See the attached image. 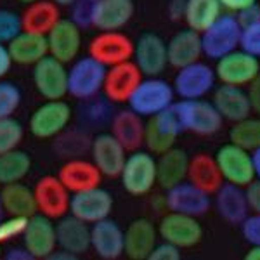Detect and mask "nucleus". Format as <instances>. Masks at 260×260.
Masks as SVG:
<instances>
[{"label":"nucleus","instance_id":"f257e3e1","mask_svg":"<svg viewBox=\"0 0 260 260\" xmlns=\"http://www.w3.org/2000/svg\"><path fill=\"white\" fill-rule=\"evenodd\" d=\"M121 187L130 196H144L156 186V156L148 149H136L127 153L118 175Z\"/></svg>","mask_w":260,"mask_h":260},{"label":"nucleus","instance_id":"f03ea898","mask_svg":"<svg viewBox=\"0 0 260 260\" xmlns=\"http://www.w3.org/2000/svg\"><path fill=\"white\" fill-rule=\"evenodd\" d=\"M175 98L177 95L170 82L163 80L161 77H142L127 104L142 118H151L170 108L175 103Z\"/></svg>","mask_w":260,"mask_h":260},{"label":"nucleus","instance_id":"7ed1b4c3","mask_svg":"<svg viewBox=\"0 0 260 260\" xmlns=\"http://www.w3.org/2000/svg\"><path fill=\"white\" fill-rule=\"evenodd\" d=\"M73 120V108L64 99H47L35 108L28 120V132L35 139L52 141Z\"/></svg>","mask_w":260,"mask_h":260},{"label":"nucleus","instance_id":"20e7f679","mask_svg":"<svg viewBox=\"0 0 260 260\" xmlns=\"http://www.w3.org/2000/svg\"><path fill=\"white\" fill-rule=\"evenodd\" d=\"M106 66L94 57L78 56L68 66V95L77 101L95 98L103 92Z\"/></svg>","mask_w":260,"mask_h":260},{"label":"nucleus","instance_id":"39448f33","mask_svg":"<svg viewBox=\"0 0 260 260\" xmlns=\"http://www.w3.org/2000/svg\"><path fill=\"white\" fill-rule=\"evenodd\" d=\"M184 132L196 136H213L222 128L224 118L212 101L207 99H180L174 103Z\"/></svg>","mask_w":260,"mask_h":260},{"label":"nucleus","instance_id":"423d86ee","mask_svg":"<svg viewBox=\"0 0 260 260\" xmlns=\"http://www.w3.org/2000/svg\"><path fill=\"white\" fill-rule=\"evenodd\" d=\"M203 56L208 59H220L222 56L240 47L241 24L234 14H220L207 30L200 33Z\"/></svg>","mask_w":260,"mask_h":260},{"label":"nucleus","instance_id":"0eeeda50","mask_svg":"<svg viewBox=\"0 0 260 260\" xmlns=\"http://www.w3.org/2000/svg\"><path fill=\"white\" fill-rule=\"evenodd\" d=\"M184 132L182 123L177 115V110L172 104L165 111L151 116L144 127V146L154 156L174 148L179 136Z\"/></svg>","mask_w":260,"mask_h":260},{"label":"nucleus","instance_id":"6e6552de","mask_svg":"<svg viewBox=\"0 0 260 260\" xmlns=\"http://www.w3.org/2000/svg\"><path fill=\"white\" fill-rule=\"evenodd\" d=\"M31 82L42 99H64L68 95V66L52 56L31 66Z\"/></svg>","mask_w":260,"mask_h":260},{"label":"nucleus","instance_id":"1a4fd4ad","mask_svg":"<svg viewBox=\"0 0 260 260\" xmlns=\"http://www.w3.org/2000/svg\"><path fill=\"white\" fill-rule=\"evenodd\" d=\"M215 70L208 62L196 61L177 70L172 87L179 99H203L215 89Z\"/></svg>","mask_w":260,"mask_h":260},{"label":"nucleus","instance_id":"9d476101","mask_svg":"<svg viewBox=\"0 0 260 260\" xmlns=\"http://www.w3.org/2000/svg\"><path fill=\"white\" fill-rule=\"evenodd\" d=\"M87 54L110 68L118 62L130 61L134 56V40L121 30L99 31L90 39Z\"/></svg>","mask_w":260,"mask_h":260},{"label":"nucleus","instance_id":"9b49d317","mask_svg":"<svg viewBox=\"0 0 260 260\" xmlns=\"http://www.w3.org/2000/svg\"><path fill=\"white\" fill-rule=\"evenodd\" d=\"M31 189L35 196L37 213H42L52 220H57L70 213L71 192L66 189L57 175H42Z\"/></svg>","mask_w":260,"mask_h":260},{"label":"nucleus","instance_id":"f8f14e48","mask_svg":"<svg viewBox=\"0 0 260 260\" xmlns=\"http://www.w3.org/2000/svg\"><path fill=\"white\" fill-rule=\"evenodd\" d=\"M213 70L220 83L246 87L255 77L260 75V59L238 47L236 50L217 59Z\"/></svg>","mask_w":260,"mask_h":260},{"label":"nucleus","instance_id":"ddd939ff","mask_svg":"<svg viewBox=\"0 0 260 260\" xmlns=\"http://www.w3.org/2000/svg\"><path fill=\"white\" fill-rule=\"evenodd\" d=\"M158 236L163 241L179 246L180 250L192 248L203 240V228L198 222V217L169 212L161 217L160 224H158Z\"/></svg>","mask_w":260,"mask_h":260},{"label":"nucleus","instance_id":"4468645a","mask_svg":"<svg viewBox=\"0 0 260 260\" xmlns=\"http://www.w3.org/2000/svg\"><path fill=\"white\" fill-rule=\"evenodd\" d=\"M213 156H215L224 182L246 187L255 179L250 151L243 149L233 142H228V144L220 146Z\"/></svg>","mask_w":260,"mask_h":260},{"label":"nucleus","instance_id":"2eb2a0df","mask_svg":"<svg viewBox=\"0 0 260 260\" xmlns=\"http://www.w3.org/2000/svg\"><path fill=\"white\" fill-rule=\"evenodd\" d=\"M113 207H115L113 194L103 186L73 192L70 198V213L89 225L110 217Z\"/></svg>","mask_w":260,"mask_h":260},{"label":"nucleus","instance_id":"dca6fc26","mask_svg":"<svg viewBox=\"0 0 260 260\" xmlns=\"http://www.w3.org/2000/svg\"><path fill=\"white\" fill-rule=\"evenodd\" d=\"M142 71L132 59L106 68L103 83V95L113 104L128 103L132 92L142 80Z\"/></svg>","mask_w":260,"mask_h":260},{"label":"nucleus","instance_id":"f3484780","mask_svg":"<svg viewBox=\"0 0 260 260\" xmlns=\"http://www.w3.org/2000/svg\"><path fill=\"white\" fill-rule=\"evenodd\" d=\"M23 246L30 251L33 260H45L57 250V234H56V220L33 213L28 219L26 229L23 236Z\"/></svg>","mask_w":260,"mask_h":260},{"label":"nucleus","instance_id":"a211bd4d","mask_svg":"<svg viewBox=\"0 0 260 260\" xmlns=\"http://www.w3.org/2000/svg\"><path fill=\"white\" fill-rule=\"evenodd\" d=\"M132 61L144 77H160L169 66L167 42L158 33L146 31L134 42Z\"/></svg>","mask_w":260,"mask_h":260},{"label":"nucleus","instance_id":"6ab92c4d","mask_svg":"<svg viewBox=\"0 0 260 260\" xmlns=\"http://www.w3.org/2000/svg\"><path fill=\"white\" fill-rule=\"evenodd\" d=\"M47 49L49 56L56 57L66 64H70L73 59H77L83 47L82 28L75 24L70 18H61L52 26L47 35Z\"/></svg>","mask_w":260,"mask_h":260},{"label":"nucleus","instance_id":"aec40b11","mask_svg":"<svg viewBox=\"0 0 260 260\" xmlns=\"http://www.w3.org/2000/svg\"><path fill=\"white\" fill-rule=\"evenodd\" d=\"M89 156L103 177L116 179L127 158V149L113 137L111 132H99L90 141Z\"/></svg>","mask_w":260,"mask_h":260},{"label":"nucleus","instance_id":"412c9836","mask_svg":"<svg viewBox=\"0 0 260 260\" xmlns=\"http://www.w3.org/2000/svg\"><path fill=\"white\" fill-rule=\"evenodd\" d=\"M90 250L103 260H118L125 253V229L111 217L90 224Z\"/></svg>","mask_w":260,"mask_h":260},{"label":"nucleus","instance_id":"4be33fe9","mask_svg":"<svg viewBox=\"0 0 260 260\" xmlns=\"http://www.w3.org/2000/svg\"><path fill=\"white\" fill-rule=\"evenodd\" d=\"M165 205L170 212L186 213V215L201 217L212 207L210 194L201 191L189 180H182L177 186L167 189Z\"/></svg>","mask_w":260,"mask_h":260},{"label":"nucleus","instance_id":"5701e85b","mask_svg":"<svg viewBox=\"0 0 260 260\" xmlns=\"http://www.w3.org/2000/svg\"><path fill=\"white\" fill-rule=\"evenodd\" d=\"M57 177L64 187L71 194L83 189H90V187L101 186L103 182V174L98 167L94 165V161L87 160L83 156L78 158H68L57 170Z\"/></svg>","mask_w":260,"mask_h":260},{"label":"nucleus","instance_id":"b1692460","mask_svg":"<svg viewBox=\"0 0 260 260\" xmlns=\"http://www.w3.org/2000/svg\"><path fill=\"white\" fill-rule=\"evenodd\" d=\"M160 240L158 228L149 219L132 220L125 229V253L130 260H148L154 245Z\"/></svg>","mask_w":260,"mask_h":260},{"label":"nucleus","instance_id":"393cba45","mask_svg":"<svg viewBox=\"0 0 260 260\" xmlns=\"http://www.w3.org/2000/svg\"><path fill=\"white\" fill-rule=\"evenodd\" d=\"M136 12L134 0H95L92 28L98 31L123 30Z\"/></svg>","mask_w":260,"mask_h":260},{"label":"nucleus","instance_id":"a878e982","mask_svg":"<svg viewBox=\"0 0 260 260\" xmlns=\"http://www.w3.org/2000/svg\"><path fill=\"white\" fill-rule=\"evenodd\" d=\"M56 234L57 248L75 257L90 250V225L71 213H66L56 220Z\"/></svg>","mask_w":260,"mask_h":260},{"label":"nucleus","instance_id":"bb28decb","mask_svg":"<svg viewBox=\"0 0 260 260\" xmlns=\"http://www.w3.org/2000/svg\"><path fill=\"white\" fill-rule=\"evenodd\" d=\"M144 118L130 108L116 111L110 121V132L127 149V153L141 149L144 146Z\"/></svg>","mask_w":260,"mask_h":260},{"label":"nucleus","instance_id":"cd10ccee","mask_svg":"<svg viewBox=\"0 0 260 260\" xmlns=\"http://www.w3.org/2000/svg\"><path fill=\"white\" fill-rule=\"evenodd\" d=\"M215 208L220 219H224L228 224L240 225L246 215L250 213L248 201H246L245 187L236 184L224 182L217 189L215 194Z\"/></svg>","mask_w":260,"mask_h":260},{"label":"nucleus","instance_id":"c85d7f7f","mask_svg":"<svg viewBox=\"0 0 260 260\" xmlns=\"http://www.w3.org/2000/svg\"><path fill=\"white\" fill-rule=\"evenodd\" d=\"M213 106L220 113V116L228 121H240L251 115L250 101L243 87L220 83V87L213 89L212 98Z\"/></svg>","mask_w":260,"mask_h":260},{"label":"nucleus","instance_id":"c756f323","mask_svg":"<svg viewBox=\"0 0 260 260\" xmlns=\"http://www.w3.org/2000/svg\"><path fill=\"white\" fill-rule=\"evenodd\" d=\"M167 56H169V66L175 70L200 61V57L203 56L200 33L186 28L172 35L167 42Z\"/></svg>","mask_w":260,"mask_h":260},{"label":"nucleus","instance_id":"7c9ffc66","mask_svg":"<svg viewBox=\"0 0 260 260\" xmlns=\"http://www.w3.org/2000/svg\"><path fill=\"white\" fill-rule=\"evenodd\" d=\"M19 16L23 31L47 35L54 24L61 19V7L52 0H33L26 4Z\"/></svg>","mask_w":260,"mask_h":260},{"label":"nucleus","instance_id":"2f4dec72","mask_svg":"<svg viewBox=\"0 0 260 260\" xmlns=\"http://www.w3.org/2000/svg\"><path fill=\"white\" fill-rule=\"evenodd\" d=\"M189 156L184 149L170 148L156 158V186L161 189H170L187 177Z\"/></svg>","mask_w":260,"mask_h":260},{"label":"nucleus","instance_id":"473e14b6","mask_svg":"<svg viewBox=\"0 0 260 260\" xmlns=\"http://www.w3.org/2000/svg\"><path fill=\"white\" fill-rule=\"evenodd\" d=\"M186 180H189L191 184H194L201 191L208 192L210 196L215 194L217 189L224 184L215 156L208 153H198L189 158Z\"/></svg>","mask_w":260,"mask_h":260},{"label":"nucleus","instance_id":"72a5a7b5","mask_svg":"<svg viewBox=\"0 0 260 260\" xmlns=\"http://www.w3.org/2000/svg\"><path fill=\"white\" fill-rule=\"evenodd\" d=\"M6 45L9 49L12 62L19 66H33L49 54L47 39H45V35H39V33L21 30Z\"/></svg>","mask_w":260,"mask_h":260},{"label":"nucleus","instance_id":"f704fd0d","mask_svg":"<svg viewBox=\"0 0 260 260\" xmlns=\"http://www.w3.org/2000/svg\"><path fill=\"white\" fill-rule=\"evenodd\" d=\"M0 201H2L6 215L31 217L33 213H37L33 189L28 187L23 180L0 187Z\"/></svg>","mask_w":260,"mask_h":260},{"label":"nucleus","instance_id":"c9c22d12","mask_svg":"<svg viewBox=\"0 0 260 260\" xmlns=\"http://www.w3.org/2000/svg\"><path fill=\"white\" fill-rule=\"evenodd\" d=\"M52 149L62 160L85 156L90 149L92 136L83 127H68L52 139Z\"/></svg>","mask_w":260,"mask_h":260},{"label":"nucleus","instance_id":"e433bc0d","mask_svg":"<svg viewBox=\"0 0 260 260\" xmlns=\"http://www.w3.org/2000/svg\"><path fill=\"white\" fill-rule=\"evenodd\" d=\"M219 0H186L184 2V21L187 28L201 33L222 14Z\"/></svg>","mask_w":260,"mask_h":260},{"label":"nucleus","instance_id":"4c0bfd02","mask_svg":"<svg viewBox=\"0 0 260 260\" xmlns=\"http://www.w3.org/2000/svg\"><path fill=\"white\" fill-rule=\"evenodd\" d=\"M31 156L26 151L16 148L0 154V186L21 182L31 172Z\"/></svg>","mask_w":260,"mask_h":260},{"label":"nucleus","instance_id":"58836bf2","mask_svg":"<svg viewBox=\"0 0 260 260\" xmlns=\"http://www.w3.org/2000/svg\"><path fill=\"white\" fill-rule=\"evenodd\" d=\"M80 108H78V120L82 121L83 128H94L101 127L104 123H110L113 116V103H110L106 98H90L85 101H80Z\"/></svg>","mask_w":260,"mask_h":260},{"label":"nucleus","instance_id":"ea45409f","mask_svg":"<svg viewBox=\"0 0 260 260\" xmlns=\"http://www.w3.org/2000/svg\"><path fill=\"white\" fill-rule=\"evenodd\" d=\"M229 142L250 153L260 148V116L250 115L240 121H234L229 130Z\"/></svg>","mask_w":260,"mask_h":260},{"label":"nucleus","instance_id":"a19ab883","mask_svg":"<svg viewBox=\"0 0 260 260\" xmlns=\"http://www.w3.org/2000/svg\"><path fill=\"white\" fill-rule=\"evenodd\" d=\"M24 139V127L14 116L0 118V154L16 149Z\"/></svg>","mask_w":260,"mask_h":260},{"label":"nucleus","instance_id":"79ce46f5","mask_svg":"<svg viewBox=\"0 0 260 260\" xmlns=\"http://www.w3.org/2000/svg\"><path fill=\"white\" fill-rule=\"evenodd\" d=\"M23 94L21 89L14 82L0 80V118L14 116V113L19 110Z\"/></svg>","mask_w":260,"mask_h":260},{"label":"nucleus","instance_id":"37998d69","mask_svg":"<svg viewBox=\"0 0 260 260\" xmlns=\"http://www.w3.org/2000/svg\"><path fill=\"white\" fill-rule=\"evenodd\" d=\"M28 219L30 217H19V215H6L0 220V245L11 243L14 240H21L24 229H26Z\"/></svg>","mask_w":260,"mask_h":260},{"label":"nucleus","instance_id":"c03bdc74","mask_svg":"<svg viewBox=\"0 0 260 260\" xmlns=\"http://www.w3.org/2000/svg\"><path fill=\"white\" fill-rule=\"evenodd\" d=\"M94 7H95V0H75L70 6V19L75 24H78L82 30L92 28Z\"/></svg>","mask_w":260,"mask_h":260},{"label":"nucleus","instance_id":"a18cd8bd","mask_svg":"<svg viewBox=\"0 0 260 260\" xmlns=\"http://www.w3.org/2000/svg\"><path fill=\"white\" fill-rule=\"evenodd\" d=\"M21 28V16L9 9H0V44H9Z\"/></svg>","mask_w":260,"mask_h":260},{"label":"nucleus","instance_id":"49530a36","mask_svg":"<svg viewBox=\"0 0 260 260\" xmlns=\"http://www.w3.org/2000/svg\"><path fill=\"white\" fill-rule=\"evenodd\" d=\"M240 49L260 59V19L241 28Z\"/></svg>","mask_w":260,"mask_h":260},{"label":"nucleus","instance_id":"de8ad7c7","mask_svg":"<svg viewBox=\"0 0 260 260\" xmlns=\"http://www.w3.org/2000/svg\"><path fill=\"white\" fill-rule=\"evenodd\" d=\"M241 236L248 245L260 246V213H248L240 224Z\"/></svg>","mask_w":260,"mask_h":260},{"label":"nucleus","instance_id":"09e8293b","mask_svg":"<svg viewBox=\"0 0 260 260\" xmlns=\"http://www.w3.org/2000/svg\"><path fill=\"white\" fill-rule=\"evenodd\" d=\"M148 260H180V248L169 241H158Z\"/></svg>","mask_w":260,"mask_h":260},{"label":"nucleus","instance_id":"8fccbe9b","mask_svg":"<svg viewBox=\"0 0 260 260\" xmlns=\"http://www.w3.org/2000/svg\"><path fill=\"white\" fill-rule=\"evenodd\" d=\"M246 201H248V208L251 213H260V180L253 179L248 186L245 187Z\"/></svg>","mask_w":260,"mask_h":260},{"label":"nucleus","instance_id":"3c124183","mask_svg":"<svg viewBox=\"0 0 260 260\" xmlns=\"http://www.w3.org/2000/svg\"><path fill=\"white\" fill-rule=\"evenodd\" d=\"M246 95H248V101H250L251 113L260 116V75L255 77L253 80L246 85Z\"/></svg>","mask_w":260,"mask_h":260},{"label":"nucleus","instance_id":"603ef678","mask_svg":"<svg viewBox=\"0 0 260 260\" xmlns=\"http://www.w3.org/2000/svg\"><path fill=\"white\" fill-rule=\"evenodd\" d=\"M234 16H236L238 23L241 24V28L243 26H248V24H251V23H255V21L260 19V6H258V2L253 4V6H250V7H246V9L240 11V12H236Z\"/></svg>","mask_w":260,"mask_h":260},{"label":"nucleus","instance_id":"864d4df0","mask_svg":"<svg viewBox=\"0 0 260 260\" xmlns=\"http://www.w3.org/2000/svg\"><path fill=\"white\" fill-rule=\"evenodd\" d=\"M222 9L229 11L231 14H236V12H240L243 9H246V7L253 6V4H257L258 0H219Z\"/></svg>","mask_w":260,"mask_h":260},{"label":"nucleus","instance_id":"5fc2aeb1","mask_svg":"<svg viewBox=\"0 0 260 260\" xmlns=\"http://www.w3.org/2000/svg\"><path fill=\"white\" fill-rule=\"evenodd\" d=\"M12 59H11V54H9V49H7L6 44H0V80L7 77V73L11 71L12 68Z\"/></svg>","mask_w":260,"mask_h":260},{"label":"nucleus","instance_id":"6e6d98bb","mask_svg":"<svg viewBox=\"0 0 260 260\" xmlns=\"http://www.w3.org/2000/svg\"><path fill=\"white\" fill-rule=\"evenodd\" d=\"M2 257L6 260H33L30 251L24 248V246H12V248L7 250Z\"/></svg>","mask_w":260,"mask_h":260},{"label":"nucleus","instance_id":"4d7b16f0","mask_svg":"<svg viewBox=\"0 0 260 260\" xmlns=\"http://www.w3.org/2000/svg\"><path fill=\"white\" fill-rule=\"evenodd\" d=\"M184 2H186V0H172V2L169 4L170 19L177 21L180 18H184Z\"/></svg>","mask_w":260,"mask_h":260},{"label":"nucleus","instance_id":"13d9d810","mask_svg":"<svg viewBox=\"0 0 260 260\" xmlns=\"http://www.w3.org/2000/svg\"><path fill=\"white\" fill-rule=\"evenodd\" d=\"M251 163H253L255 179H258V180H260V148L251 151Z\"/></svg>","mask_w":260,"mask_h":260},{"label":"nucleus","instance_id":"bf43d9fd","mask_svg":"<svg viewBox=\"0 0 260 260\" xmlns=\"http://www.w3.org/2000/svg\"><path fill=\"white\" fill-rule=\"evenodd\" d=\"M246 260H260V246L257 245H250V250L245 255Z\"/></svg>","mask_w":260,"mask_h":260},{"label":"nucleus","instance_id":"052dcab7","mask_svg":"<svg viewBox=\"0 0 260 260\" xmlns=\"http://www.w3.org/2000/svg\"><path fill=\"white\" fill-rule=\"evenodd\" d=\"M54 4H57L59 7H70L71 4L75 2V0H52Z\"/></svg>","mask_w":260,"mask_h":260},{"label":"nucleus","instance_id":"680f3d73","mask_svg":"<svg viewBox=\"0 0 260 260\" xmlns=\"http://www.w3.org/2000/svg\"><path fill=\"white\" fill-rule=\"evenodd\" d=\"M6 217V212H4V207H2V201H0V220Z\"/></svg>","mask_w":260,"mask_h":260},{"label":"nucleus","instance_id":"e2e57ef3","mask_svg":"<svg viewBox=\"0 0 260 260\" xmlns=\"http://www.w3.org/2000/svg\"><path fill=\"white\" fill-rule=\"evenodd\" d=\"M18 2H21V4H30V2H33V0H18Z\"/></svg>","mask_w":260,"mask_h":260},{"label":"nucleus","instance_id":"0e129e2a","mask_svg":"<svg viewBox=\"0 0 260 260\" xmlns=\"http://www.w3.org/2000/svg\"><path fill=\"white\" fill-rule=\"evenodd\" d=\"M2 253H4V251H2V245H0V257H2Z\"/></svg>","mask_w":260,"mask_h":260},{"label":"nucleus","instance_id":"69168bd1","mask_svg":"<svg viewBox=\"0 0 260 260\" xmlns=\"http://www.w3.org/2000/svg\"><path fill=\"white\" fill-rule=\"evenodd\" d=\"M258 6H260V4H258Z\"/></svg>","mask_w":260,"mask_h":260}]
</instances>
